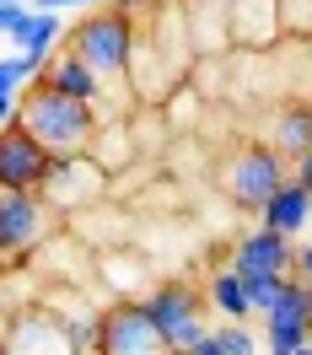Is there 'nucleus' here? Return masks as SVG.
Here are the masks:
<instances>
[{"instance_id": "12", "label": "nucleus", "mask_w": 312, "mask_h": 355, "mask_svg": "<svg viewBox=\"0 0 312 355\" xmlns=\"http://www.w3.org/2000/svg\"><path fill=\"white\" fill-rule=\"evenodd\" d=\"M259 226H269V232H280V237H291V243H296V237L312 226V194L296 183V178H291L286 189H280V194L259 210Z\"/></svg>"}, {"instance_id": "23", "label": "nucleus", "mask_w": 312, "mask_h": 355, "mask_svg": "<svg viewBox=\"0 0 312 355\" xmlns=\"http://www.w3.org/2000/svg\"><path fill=\"white\" fill-rule=\"evenodd\" d=\"M291 178H296V183H302V189H307V194H312V151L302 156L296 167H291Z\"/></svg>"}, {"instance_id": "15", "label": "nucleus", "mask_w": 312, "mask_h": 355, "mask_svg": "<svg viewBox=\"0 0 312 355\" xmlns=\"http://www.w3.org/2000/svg\"><path fill=\"white\" fill-rule=\"evenodd\" d=\"M65 38V22H60V11H33V27L22 33V44L11 49V54H22L33 70H44L54 60V44Z\"/></svg>"}, {"instance_id": "1", "label": "nucleus", "mask_w": 312, "mask_h": 355, "mask_svg": "<svg viewBox=\"0 0 312 355\" xmlns=\"http://www.w3.org/2000/svg\"><path fill=\"white\" fill-rule=\"evenodd\" d=\"M17 124H22L49 156L92 151V140H97V108H92V103H76L65 92H54L49 81H33V87L22 92Z\"/></svg>"}, {"instance_id": "8", "label": "nucleus", "mask_w": 312, "mask_h": 355, "mask_svg": "<svg viewBox=\"0 0 312 355\" xmlns=\"http://www.w3.org/2000/svg\"><path fill=\"white\" fill-rule=\"evenodd\" d=\"M103 178H108V167L97 162L92 151H76V156H54L49 162V178H44V194L54 210H76V205H87L103 194Z\"/></svg>"}, {"instance_id": "25", "label": "nucleus", "mask_w": 312, "mask_h": 355, "mask_svg": "<svg viewBox=\"0 0 312 355\" xmlns=\"http://www.w3.org/2000/svg\"><path fill=\"white\" fill-rule=\"evenodd\" d=\"M291 355H312V339H307V345H296V350H291Z\"/></svg>"}, {"instance_id": "19", "label": "nucleus", "mask_w": 312, "mask_h": 355, "mask_svg": "<svg viewBox=\"0 0 312 355\" xmlns=\"http://www.w3.org/2000/svg\"><path fill=\"white\" fill-rule=\"evenodd\" d=\"M33 27V6H0V38L17 49L22 44V33Z\"/></svg>"}, {"instance_id": "14", "label": "nucleus", "mask_w": 312, "mask_h": 355, "mask_svg": "<svg viewBox=\"0 0 312 355\" xmlns=\"http://www.w3.org/2000/svg\"><path fill=\"white\" fill-rule=\"evenodd\" d=\"M205 302H210V312H216V318H226V323H248V318H253L248 291H243V275H237L232 264L210 269V280H205Z\"/></svg>"}, {"instance_id": "11", "label": "nucleus", "mask_w": 312, "mask_h": 355, "mask_svg": "<svg viewBox=\"0 0 312 355\" xmlns=\"http://www.w3.org/2000/svg\"><path fill=\"white\" fill-rule=\"evenodd\" d=\"M269 146L286 156L291 167L312 151V97H291L286 108L275 113V124H269Z\"/></svg>"}, {"instance_id": "13", "label": "nucleus", "mask_w": 312, "mask_h": 355, "mask_svg": "<svg viewBox=\"0 0 312 355\" xmlns=\"http://www.w3.org/2000/svg\"><path fill=\"white\" fill-rule=\"evenodd\" d=\"M38 81H49L54 92H65V97H76V103H92V108L103 103V81H97L70 49H65V54H54V60L38 70Z\"/></svg>"}, {"instance_id": "24", "label": "nucleus", "mask_w": 312, "mask_h": 355, "mask_svg": "<svg viewBox=\"0 0 312 355\" xmlns=\"http://www.w3.org/2000/svg\"><path fill=\"white\" fill-rule=\"evenodd\" d=\"M33 11H60V6H81V0H27Z\"/></svg>"}, {"instance_id": "20", "label": "nucleus", "mask_w": 312, "mask_h": 355, "mask_svg": "<svg viewBox=\"0 0 312 355\" xmlns=\"http://www.w3.org/2000/svg\"><path fill=\"white\" fill-rule=\"evenodd\" d=\"M291 275H302V280L312 286V237H302V243H296V264H291Z\"/></svg>"}, {"instance_id": "10", "label": "nucleus", "mask_w": 312, "mask_h": 355, "mask_svg": "<svg viewBox=\"0 0 312 355\" xmlns=\"http://www.w3.org/2000/svg\"><path fill=\"white\" fill-rule=\"evenodd\" d=\"M226 264L237 269V275H291V264H296V243L280 237V232H269V226H253V232L237 237V248H232Z\"/></svg>"}, {"instance_id": "27", "label": "nucleus", "mask_w": 312, "mask_h": 355, "mask_svg": "<svg viewBox=\"0 0 312 355\" xmlns=\"http://www.w3.org/2000/svg\"><path fill=\"white\" fill-rule=\"evenodd\" d=\"M0 355H11V345H0Z\"/></svg>"}, {"instance_id": "26", "label": "nucleus", "mask_w": 312, "mask_h": 355, "mask_svg": "<svg viewBox=\"0 0 312 355\" xmlns=\"http://www.w3.org/2000/svg\"><path fill=\"white\" fill-rule=\"evenodd\" d=\"M0 6H27V0H0Z\"/></svg>"}, {"instance_id": "5", "label": "nucleus", "mask_w": 312, "mask_h": 355, "mask_svg": "<svg viewBox=\"0 0 312 355\" xmlns=\"http://www.w3.org/2000/svg\"><path fill=\"white\" fill-rule=\"evenodd\" d=\"M97 355H173V345L162 339V329L151 323V312L140 296H119L97 312Z\"/></svg>"}, {"instance_id": "16", "label": "nucleus", "mask_w": 312, "mask_h": 355, "mask_svg": "<svg viewBox=\"0 0 312 355\" xmlns=\"http://www.w3.org/2000/svg\"><path fill=\"white\" fill-rule=\"evenodd\" d=\"M216 339H221L226 355H264V334L253 329V323H226V318H216Z\"/></svg>"}, {"instance_id": "9", "label": "nucleus", "mask_w": 312, "mask_h": 355, "mask_svg": "<svg viewBox=\"0 0 312 355\" xmlns=\"http://www.w3.org/2000/svg\"><path fill=\"white\" fill-rule=\"evenodd\" d=\"M49 162H54V156H49L22 124H6V130H0V189H44Z\"/></svg>"}, {"instance_id": "17", "label": "nucleus", "mask_w": 312, "mask_h": 355, "mask_svg": "<svg viewBox=\"0 0 312 355\" xmlns=\"http://www.w3.org/2000/svg\"><path fill=\"white\" fill-rule=\"evenodd\" d=\"M33 81H38V70L27 65L22 54H11V49H6V54H0V97H22Z\"/></svg>"}, {"instance_id": "28", "label": "nucleus", "mask_w": 312, "mask_h": 355, "mask_svg": "<svg viewBox=\"0 0 312 355\" xmlns=\"http://www.w3.org/2000/svg\"><path fill=\"white\" fill-rule=\"evenodd\" d=\"M81 6H92V0H81Z\"/></svg>"}, {"instance_id": "7", "label": "nucleus", "mask_w": 312, "mask_h": 355, "mask_svg": "<svg viewBox=\"0 0 312 355\" xmlns=\"http://www.w3.org/2000/svg\"><path fill=\"white\" fill-rule=\"evenodd\" d=\"M49 237V200L38 189H0V259H22Z\"/></svg>"}, {"instance_id": "18", "label": "nucleus", "mask_w": 312, "mask_h": 355, "mask_svg": "<svg viewBox=\"0 0 312 355\" xmlns=\"http://www.w3.org/2000/svg\"><path fill=\"white\" fill-rule=\"evenodd\" d=\"M280 286H286V275H243V291H248V307H253V318L280 296Z\"/></svg>"}, {"instance_id": "4", "label": "nucleus", "mask_w": 312, "mask_h": 355, "mask_svg": "<svg viewBox=\"0 0 312 355\" xmlns=\"http://www.w3.org/2000/svg\"><path fill=\"white\" fill-rule=\"evenodd\" d=\"M140 302H146V312H151V323L162 329V339L173 345V355L189 350V345H200L205 334L216 329V323H210L205 291L183 286V280H162V286H151Z\"/></svg>"}, {"instance_id": "21", "label": "nucleus", "mask_w": 312, "mask_h": 355, "mask_svg": "<svg viewBox=\"0 0 312 355\" xmlns=\"http://www.w3.org/2000/svg\"><path fill=\"white\" fill-rule=\"evenodd\" d=\"M178 355H226V350H221V339H216V329H210L200 345H189V350H178Z\"/></svg>"}, {"instance_id": "2", "label": "nucleus", "mask_w": 312, "mask_h": 355, "mask_svg": "<svg viewBox=\"0 0 312 355\" xmlns=\"http://www.w3.org/2000/svg\"><path fill=\"white\" fill-rule=\"evenodd\" d=\"M65 44H70V54H76L97 81H113V76H124L130 60H135V17H130V11H119V6H108V11H87V17L65 33Z\"/></svg>"}, {"instance_id": "6", "label": "nucleus", "mask_w": 312, "mask_h": 355, "mask_svg": "<svg viewBox=\"0 0 312 355\" xmlns=\"http://www.w3.org/2000/svg\"><path fill=\"white\" fill-rule=\"evenodd\" d=\"M259 334H264V355H291L312 339V286L302 275H286L280 296L259 312Z\"/></svg>"}, {"instance_id": "3", "label": "nucleus", "mask_w": 312, "mask_h": 355, "mask_svg": "<svg viewBox=\"0 0 312 355\" xmlns=\"http://www.w3.org/2000/svg\"><path fill=\"white\" fill-rule=\"evenodd\" d=\"M286 183H291V162L275 151L269 140H248L243 151L221 167V194L237 205V210H248V216H259Z\"/></svg>"}, {"instance_id": "22", "label": "nucleus", "mask_w": 312, "mask_h": 355, "mask_svg": "<svg viewBox=\"0 0 312 355\" xmlns=\"http://www.w3.org/2000/svg\"><path fill=\"white\" fill-rule=\"evenodd\" d=\"M17 113H22V97H0V130L17 124Z\"/></svg>"}]
</instances>
